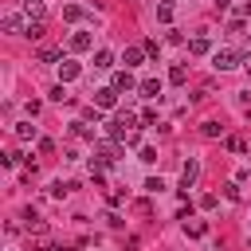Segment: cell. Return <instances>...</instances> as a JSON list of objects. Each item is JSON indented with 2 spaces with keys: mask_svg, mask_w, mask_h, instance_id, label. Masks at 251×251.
<instances>
[{
  "mask_svg": "<svg viewBox=\"0 0 251 251\" xmlns=\"http://www.w3.org/2000/svg\"><path fill=\"white\" fill-rule=\"evenodd\" d=\"M169 82H173V86H184V82H188V67H184V63H176V67L169 71Z\"/></svg>",
  "mask_w": 251,
  "mask_h": 251,
  "instance_id": "cell-9",
  "label": "cell"
},
{
  "mask_svg": "<svg viewBox=\"0 0 251 251\" xmlns=\"http://www.w3.org/2000/svg\"><path fill=\"white\" fill-rule=\"evenodd\" d=\"M247 78H251V59H247Z\"/></svg>",
  "mask_w": 251,
  "mask_h": 251,
  "instance_id": "cell-31",
  "label": "cell"
},
{
  "mask_svg": "<svg viewBox=\"0 0 251 251\" xmlns=\"http://www.w3.org/2000/svg\"><path fill=\"white\" fill-rule=\"evenodd\" d=\"M239 63H247V55H239V51H227V47L212 55V67H216V71H231V67H239Z\"/></svg>",
  "mask_w": 251,
  "mask_h": 251,
  "instance_id": "cell-1",
  "label": "cell"
},
{
  "mask_svg": "<svg viewBox=\"0 0 251 251\" xmlns=\"http://www.w3.org/2000/svg\"><path fill=\"white\" fill-rule=\"evenodd\" d=\"M188 51H192V55H204V51H212V39H208V35H196V39L188 43Z\"/></svg>",
  "mask_w": 251,
  "mask_h": 251,
  "instance_id": "cell-12",
  "label": "cell"
},
{
  "mask_svg": "<svg viewBox=\"0 0 251 251\" xmlns=\"http://www.w3.org/2000/svg\"><path fill=\"white\" fill-rule=\"evenodd\" d=\"M90 43H94V35H90V31H75V35H71V51H86Z\"/></svg>",
  "mask_w": 251,
  "mask_h": 251,
  "instance_id": "cell-5",
  "label": "cell"
},
{
  "mask_svg": "<svg viewBox=\"0 0 251 251\" xmlns=\"http://www.w3.org/2000/svg\"><path fill=\"white\" fill-rule=\"evenodd\" d=\"M43 31H47V24H43V20H27V27H24V35H27V39H43Z\"/></svg>",
  "mask_w": 251,
  "mask_h": 251,
  "instance_id": "cell-8",
  "label": "cell"
},
{
  "mask_svg": "<svg viewBox=\"0 0 251 251\" xmlns=\"http://www.w3.org/2000/svg\"><path fill=\"white\" fill-rule=\"evenodd\" d=\"M133 86H137V82H133L129 71H118V75H114V90H133Z\"/></svg>",
  "mask_w": 251,
  "mask_h": 251,
  "instance_id": "cell-10",
  "label": "cell"
},
{
  "mask_svg": "<svg viewBox=\"0 0 251 251\" xmlns=\"http://www.w3.org/2000/svg\"><path fill=\"white\" fill-rule=\"evenodd\" d=\"M114 161H118V145H110V141H102V145H94V161H90L94 169H110Z\"/></svg>",
  "mask_w": 251,
  "mask_h": 251,
  "instance_id": "cell-2",
  "label": "cell"
},
{
  "mask_svg": "<svg viewBox=\"0 0 251 251\" xmlns=\"http://www.w3.org/2000/svg\"><path fill=\"white\" fill-rule=\"evenodd\" d=\"M145 55H153V59L161 55V47H157V39H145Z\"/></svg>",
  "mask_w": 251,
  "mask_h": 251,
  "instance_id": "cell-28",
  "label": "cell"
},
{
  "mask_svg": "<svg viewBox=\"0 0 251 251\" xmlns=\"http://www.w3.org/2000/svg\"><path fill=\"white\" fill-rule=\"evenodd\" d=\"M94 67H98V71H110V67H114V55H110V51H98V55H94Z\"/></svg>",
  "mask_w": 251,
  "mask_h": 251,
  "instance_id": "cell-15",
  "label": "cell"
},
{
  "mask_svg": "<svg viewBox=\"0 0 251 251\" xmlns=\"http://www.w3.org/2000/svg\"><path fill=\"white\" fill-rule=\"evenodd\" d=\"M82 122H94V126H98V122H102V106H94V102H90V106L82 110Z\"/></svg>",
  "mask_w": 251,
  "mask_h": 251,
  "instance_id": "cell-16",
  "label": "cell"
},
{
  "mask_svg": "<svg viewBox=\"0 0 251 251\" xmlns=\"http://www.w3.org/2000/svg\"><path fill=\"white\" fill-rule=\"evenodd\" d=\"M39 59H43V63H59V51H55V47H43Z\"/></svg>",
  "mask_w": 251,
  "mask_h": 251,
  "instance_id": "cell-24",
  "label": "cell"
},
{
  "mask_svg": "<svg viewBox=\"0 0 251 251\" xmlns=\"http://www.w3.org/2000/svg\"><path fill=\"white\" fill-rule=\"evenodd\" d=\"M114 102H118V90H114V86H98V90H94V106H102V110H110Z\"/></svg>",
  "mask_w": 251,
  "mask_h": 251,
  "instance_id": "cell-4",
  "label": "cell"
},
{
  "mask_svg": "<svg viewBox=\"0 0 251 251\" xmlns=\"http://www.w3.org/2000/svg\"><path fill=\"white\" fill-rule=\"evenodd\" d=\"M224 192H227V200H239V180H231V184H224Z\"/></svg>",
  "mask_w": 251,
  "mask_h": 251,
  "instance_id": "cell-27",
  "label": "cell"
},
{
  "mask_svg": "<svg viewBox=\"0 0 251 251\" xmlns=\"http://www.w3.org/2000/svg\"><path fill=\"white\" fill-rule=\"evenodd\" d=\"M137 161H145V165H153V161H157V149H149V145H145V149H141V157H137Z\"/></svg>",
  "mask_w": 251,
  "mask_h": 251,
  "instance_id": "cell-26",
  "label": "cell"
},
{
  "mask_svg": "<svg viewBox=\"0 0 251 251\" xmlns=\"http://www.w3.org/2000/svg\"><path fill=\"white\" fill-rule=\"evenodd\" d=\"M145 59V47H126V67H137Z\"/></svg>",
  "mask_w": 251,
  "mask_h": 251,
  "instance_id": "cell-13",
  "label": "cell"
},
{
  "mask_svg": "<svg viewBox=\"0 0 251 251\" xmlns=\"http://www.w3.org/2000/svg\"><path fill=\"white\" fill-rule=\"evenodd\" d=\"M0 27H4V31H24L27 24H20V16H16V12H8V16L0 20Z\"/></svg>",
  "mask_w": 251,
  "mask_h": 251,
  "instance_id": "cell-11",
  "label": "cell"
},
{
  "mask_svg": "<svg viewBox=\"0 0 251 251\" xmlns=\"http://www.w3.org/2000/svg\"><path fill=\"white\" fill-rule=\"evenodd\" d=\"M78 16H82L78 4H67V8H63V20H78Z\"/></svg>",
  "mask_w": 251,
  "mask_h": 251,
  "instance_id": "cell-23",
  "label": "cell"
},
{
  "mask_svg": "<svg viewBox=\"0 0 251 251\" xmlns=\"http://www.w3.org/2000/svg\"><path fill=\"white\" fill-rule=\"evenodd\" d=\"M227 4H231V0H216V8H227Z\"/></svg>",
  "mask_w": 251,
  "mask_h": 251,
  "instance_id": "cell-30",
  "label": "cell"
},
{
  "mask_svg": "<svg viewBox=\"0 0 251 251\" xmlns=\"http://www.w3.org/2000/svg\"><path fill=\"white\" fill-rule=\"evenodd\" d=\"M51 102H71V94H67V86L59 82V86H51Z\"/></svg>",
  "mask_w": 251,
  "mask_h": 251,
  "instance_id": "cell-22",
  "label": "cell"
},
{
  "mask_svg": "<svg viewBox=\"0 0 251 251\" xmlns=\"http://www.w3.org/2000/svg\"><path fill=\"white\" fill-rule=\"evenodd\" d=\"M24 12L35 16V20H43V0H24Z\"/></svg>",
  "mask_w": 251,
  "mask_h": 251,
  "instance_id": "cell-17",
  "label": "cell"
},
{
  "mask_svg": "<svg viewBox=\"0 0 251 251\" xmlns=\"http://www.w3.org/2000/svg\"><path fill=\"white\" fill-rule=\"evenodd\" d=\"M200 133H204V137H220V133H224V126H220V122H204V126H200Z\"/></svg>",
  "mask_w": 251,
  "mask_h": 251,
  "instance_id": "cell-20",
  "label": "cell"
},
{
  "mask_svg": "<svg viewBox=\"0 0 251 251\" xmlns=\"http://www.w3.org/2000/svg\"><path fill=\"white\" fill-rule=\"evenodd\" d=\"M216 251H220V247H216Z\"/></svg>",
  "mask_w": 251,
  "mask_h": 251,
  "instance_id": "cell-32",
  "label": "cell"
},
{
  "mask_svg": "<svg viewBox=\"0 0 251 251\" xmlns=\"http://www.w3.org/2000/svg\"><path fill=\"white\" fill-rule=\"evenodd\" d=\"M137 90H141L145 98H157V94H161V78H141V82H137Z\"/></svg>",
  "mask_w": 251,
  "mask_h": 251,
  "instance_id": "cell-7",
  "label": "cell"
},
{
  "mask_svg": "<svg viewBox=\"0 0 251 251\" xmlns=\"http://www.w3.org/2000/svg\"><path fill=\"white\" fill-rule=\"evenodd\" d=\"M161 188H165L161 176H149V180H145V192H161Z\"/></svg>",
  "mask_w": 251,
  "mask_h": 251,
  "instance_id": "cell-25",
  "label": "cell"
},
{
  "mask_svg": "<svg viewBox=\"0 0 251 251\" xmlns=\"http://www.w3.org/2000/svg\"><path fill=\"white\" fill-rule=\"evenodd\" d=\"M196 176H200V161H196V157H188V161H184V169H180V188H192V184H196Z\"/></svg>",
  "mask_w": 251,
  "mask_h": 251,
  "instance_id": "cell-3",
  "label": "cell"
},
{
  "mask_svg": "<svg viewBox=\"0 0 251 251\" xmlns=\"http://www.w3.org/2000/svg\"><path fill=\"white\" fill-rule=\"evenodd\" d=\"M16 137H20V141L35 137V126H31V122H20V126H16Z\"/></svg>",
  "mask_w": 251,
  "mask_h": 251,
  "instance_id": "cell-18",
  "label": "cell"
},
{
  "mask_svg": "<svg viewBox=\"0 0 251 251\" xmlns=\"http://www.w3.org/2000/svg\"><path fill=\"white\" fill-rule=\"evenodd\" d=\"M71 133H75V137H94V133H90V122H71Z\"/></svg>",
  "mask_w": 251,
  "mask_h": 251,
  "instance_id": "cell-19",
  "label": "cell"
},
{
  "mask_svg": "<svg viewBox=\"0 0 251 251\" xmlns=\"http://www.w3.org/2000/svg\"><path fill=\"white\" fill-rule=\"evenodd\" d=\"M184 231L196 239V235H204V231H208V224H204V220H184Z\"/></svg>",
  "mask_w": 251,
  "mask_h": 251,
  "instance_id": "cell-14",
  "label": "cell"
},
{
  "mask_svg": "<svg viewBox=\"0 0 251 251\" xmlns=\"http://www.w3.org/2000/svg\"><path fill=\"white\" fill-rule=\"evenodd\" d=\"M78 75H82V67H78V63H71V59H67V63H59V78H63V82H71V78H78Z\"/></svg>",
  "mask_w": 251,
  "mask_h": 251,
  "instance_id": "cell-6",
  "label": "cell"
},
{
  "mask_svg": "<svg viewBox=\"0 0 251 251\" xmlns=\"http://www.w3.org/2000/svg\"><path fill=\"white\" fill-rule=\"evenodd\" d=\"M157 20H165V24L173 20V4H169V0H161V4H157Z\"/></svg>",
  "mask_w": 251,
  "mask_h": 251,
  "instance_id": "cell-21",
  "label": "cell"
},
{
  "mask_svg": "<svg viewBox=\"0 0 251 251\" xmlns=\"http://www.w3.org/2000/svg\"><path fill=\"white\" fill-rule=\"evenodd\" d=\"M122 141H126V145H137V141H141V133H137V129H126V137H122Z\"/></svg>",
  "mask_w": 251,
  "mask_h": 251,
  "instance_id": "cell-29",
  "label": "cell"
}]
</instances>
